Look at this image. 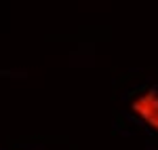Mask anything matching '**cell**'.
Returning a JSON list of instances; mask_svg holds the SVG:
<instances>
[{
  "instance_id": "6da1fadb",
  "label": "cell",
  "mask_w": 158,
  "mask_h": 150,
  "mask_svg": "<svg viewBox=\"0 0 158 150\" xmlns=\"http://www.w3.org/2000/svg\"><path fill=\"white\" fill-rule=\"evenodd\" d=\"M131 112L158 133V89H146L131 100Z\"/></svg>"
}]
</instances>
